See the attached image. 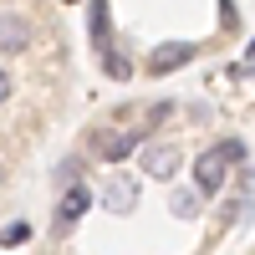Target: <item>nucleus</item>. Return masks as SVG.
<instances>
[{
  "mask_svg": "<svg viewBox=\"0 0 255 255\" xmlns=\"http://www.w3.org/2000/svg\"><path fill=\"white\" fill-rule=\"evenodd\" d=\"M92 209V189L87 184H67V194H61V209H56V225H72V220H82Z\"/></svg>",
  "mask_w": 255,
  "mask_h": 255,
  "instance_id": "obj_5",
  "label": "nucleus"
},
{
  "mask_svg": "<svg viewBox=\"0 0 255 255\" xmlns=\"http://www.w3.org/2000/svg\"><path fill=\"white\" fill-rule=\"evenodd\" d=\"M240 179H245V194H255V174H250V168H245V174H240Z\"/></svg>",
  "mask_w": 255,
  "mask_h": 255,
  "instance_id": "obj_14",
  "label": "nucleus"
},
{
  "mask_svg": "<svg viewBox=\"0 0 255 255\" xmlns=\"http://www.w3.org/2000/svg\"><path fill=\"white\" fill-rule=\"evenodd\" d=\"M225 174H230L225 148H204V153L194 158V189H199V194H220V189H225Z\"/></svg>",
  "mask_w": 255,
  "mask_h": 255,
  "instance_id": "obj_1",
  "label": "nucleus"
},
{
  "mask_svg": "<svg viewBox=\"0 0 255 255\" xmlns=\"http://www.w3.org/2000/svg\"><path fill=\"white\" fill-rule=\"evenodd\" d=\"M138 179H128V174H113V179H102V209H113V215H128V209L138 204Z\"/></svg>",
  "mask_w": 255,
  "mask_h": 255,
  "instance_id": "obj_2",
  "label": "nucleus"
},
{
  "mask_svg": "<svg viewBox=\"0 0 255 255\" xmlns=\"http://www.w3.org/2000/svg\"><path fill=\"white\" fill-rule=\"evenodd\" d=\"M220 148H225V158H230V163H240V158H245V143H240V138H225Z\"/></svg>",
  "mask_w": 255,
  "mask_h": 255,
  "instance_id": "obj_13",
  "label": "nucleus"
},
{
  "mask_svg": "<svg viewBox=\"0 0 255 255\" xmlns=\"http://www.w3.org/2000/svg\"><path fill=\"white\" fill-rule=\"evenodd\" d=\"M138 138H143V133H102V138H97V153L108 158V163H123L128 153H138Z\"/></svg>",
  "mask_w": 255,
  "mask_h": 255,
  "instance_id": "obj_6",
  "label": "nucleus"
},
{
  "mask_svg": "<svg viewBox=\"0 0 255 255\" xmlns=\"http://www.w3.org/2000/svg\"><path fill=\"white\" fill-rule=\"evenodd\" d=\"M77 174H82V158H67V163L56 168V179H61V184H82Z\"/></svg>",
  "mask_w": 255,
  "mask_h": 255,
  "instance_id": "obj_12",
  "label": "nucleus"
},
{
  "mask_svg": "<svg viewBox=\"0 0 255 255\" xmlns=\"http://www.w3.org/2000/svg\"><path fill=\"white\" fill-rule=\"evenodd\" d=\"M179 163H184V153H179L174 143H148L143 148V174L148 179H174Z\"/></svg>",
  "mask_w": 255,
  "mask_h": 255,
  "instance_id": "obj_3",
  "label": "nucleus"
},
{
  "mask_svg": "<svg viewBox=\"0 0 255 255\" xmlns=\"http://www.w3.org/2000/svg\"><path fill=\"white\" fill-rule=\"evenodd\" d=\"M194 56H199L194 41H163V46L153 51V61H148V72H153V77H168V72H179L184 61H194Z\"/></svg>",
  "mask_w": 255,
  "mask_h": 255,
  "instance_id": "obj_4",
  "label": "nucleus"
},
{
  "mask_svg": "<svg viewBox=\"0 0 255 255\" xmlns=\"http://www.w3.org/2000/svg\"><path fill=\"white\" fill-rule=\"evenodd\" d=\"M108 77H118V82H128V77H133V67H128V61H123L118 51H108Z\"/></svg>",
  "mask_w": 255,
  "mask_h": 255,
  "instance_id": "obj_11",
  "label": "nucleus"
},
{
  "mask_svg": "<svg viewBox=\"0 0 255 255\" xmlns=\"http://www.w3.org/2000/svg\"><path fill=\"white\" fill-rule=\"evenodd\" d=\"M26 240H31V225L26 220H10L5 225V245H26Z\"/></svg>",
  "mask_w": 255,
  "mask_h": 255,
  "instance_id": "obj_10",
  "label": "nucleus"
},
{
  "mask_svg": "<svg viewBox=\"0 0 255 255\" xmlns=\"http://www.w3.org/2000/svg\"><path fill=\"white\" fill-rule=\"evenodd\" d=\"M20 46H26V20L5 10L0 15V56H20Z\"/></svg>",
  "mask_w": 255,
  "mask_h": 255,
  "instance_id": "obj_7",
  "label": "nucleus"
},
{
  "mask_svg": "<svg viewBox=\"0 0 255 255\" xmlns=\"http://www.w3.org/2000/svg\"><path fill=\"white\" fill-rule=\"evenodd\" d=\"M199 204H204L199 189H174V194H168V209H174L179 220H194V215H199Z\"/></svg>",
  "mask_w": 255,
  "mask_h": 255,
  "instance_id": "obj_9",
  "label": "nucleus"
},
{
  "mask_svg": "<svg viewBox=\"0 0 255 255\" xmlns=\"http://www.w3.org/2000/svg\"><path fill=\"white\" fill-rule=\"evenodd\" d=\"M108 41H113V15H108V0H92V46L108 56Z\"/></svg>",
  "mask_w": 255,
  "mask_h": 255,
  "instance_id": "obj_8",
  "label": "nucleus"
}]
</instances>
